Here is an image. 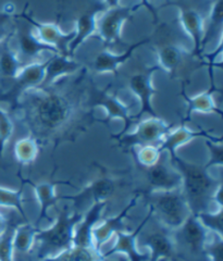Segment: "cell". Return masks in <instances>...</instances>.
Wrapping results in <instances>:
<instances>
[{"mask_svg": "<svg viewBox=\"0 0 223 261\" xmlns=\"http://www.w3.org/2000/svg\"><path fill=\"white\" fill-rule=\"evenodd\" d=\"M82 218L76 208L64 207L58 217L57 223L48 230L36 232L34 247L37 258L43 259L55 252H62L72 246L76 225Z\"/></svg>", "mask_w": 223, "mask_h": 261, "instance_id": "obj_3", "label": "cell"}, {"mask_svg": "<svg viewBox=\"0 0 223 261\" xmlns=\"http://www.w3.org/2000/svg\"><path fill=\"white\" fill-rule=\"evenodd\" d=\"M81 95L77 89L37 87L21 96L11 110L26 124L37 144L59 143L84 127L81 122Z\"/></svg>", "mask_w": 223, "mask_h": 261, "instance_id": "obj_1", "label": "cell"}, {"mask_svg": "<svg viewBox=\"0 0 223 261\" xmlns=\"http://www.w3.org/2000/svg\"><path fill=\"white\" fill-rule=\"evenodd\" d=\"M108 89L109 88L107 87L103 89V91H101V89L94 88V91L92 93V102H90V107L104 108L107 114L106 121H110L112 119H119L123 121V123H125L123 130L120 134L112 135L113 138L128 133L129 128L134 123L135 120L133 116H131L130 108L128 106L125 102H122L118 96H115L114 94H110L108 92Z\"/></svg>", "mask_w": 223, "mask_h": 261, "instance_id": "obj_11", "label": "cell"}, {"mask_svg": "<svg viewBox=\"0 0 223 261\" xmlns=\"http://www.w3.org/2000/svg\"><path fill=\"white\" fill-rule=\"evenodd\" d=\"M0 206H9L16 208L21 217L28 222L26 211L22 206V192H10L0 189Z\"/></svg>", "mask_w": 223, "mask_h": 261, "instance_id": "obj_34", "label": "cell"}, {"mask_svg": "<svg viewBox=\"0 0 223 261\" xmlns=\"http://www.w3.org/2000/svg\"><path fill=\"white\" fill-rule=\"evenodd\" d=\"M206 252L213 261H223V245L222 241H214L206 245Z\"/></svg>", "mask_w": 223, "mask_h": 261, "instance_id": "obj_38", "label": "cell"}, {"mask_svg": "<svg viewBox=\"0 0 223 261\" xmlns=\"http://www.w3.org/2000/svg\"><path fill=\"white\" fill-rule=\"evenodd\" d=\"M176 246L181 247L183 252L198 256L206 252L207 245V230L195 215H189L177 230H173Z\"/></svg>", "mask_w": 223, "mask_h": 261, "instance_id": "obj_8", "label": "cell"}, {"mask_svg": "<svg viewBox=\"0 0 223 261\" xmlns=\"http://www.w3.org/2000/svg\"><path fill=\"white\" fill-rule=\"evenodd\" d=\"M57 184L56 183H40V184H33L36 192L37 197L39 199L40 205H42V208H40V214H39V218L37 220L36 223V228L38 230V227L40 225V223L43 222V220L45 218H47V211L49 209V207L54 206L55 203L59 200V197L55 194V186Z\"/></svg>", "mask_w": 223, "mask_h": 261, "instance_id": "obj_28", "label": "cell"}, {"mask_svg": "<svg viewBox=\"0 0 223 261\" xmlns=\"http://www.w3.org/2000/svg\"><path fill=\"white\" fill-rule=\"evenodd\" d=\"M8 221H9V220H7L6 218H4L2 215H0V235L5 232L6 227L8 225Z\"/></svg>", "mask_w": 223, "mask_h": 261, "instance_id": "obj_41", "label": "cell"}, {"mask_svg": "<svg viewBox=\"0 0 223 261\" xmlns=\"http://www.w3.org/2000/svg\"><path fill=\"white\" fill-rule=\"evenodd\" d=\"M18 46L19 56L27 60L37 59L43 53L58 54L54 47L46 45L37 37L34 29L28 22L24 25H20L18 30Z\"/></svg>", "mask_w": 223, "mask_h": 261, "instance_id": "obj_18", "label": "cell"}, {"mask_svg": "<svg viewBox=\"0 0 223 261\" xmlns=\"http://www.w3.org/2000/svg\"><path fill=\"white\" fill-rule=\"evenodd\" d=\"M171 130V126L162 119L150 118L138 122L134 132L126 133L119 137H113L123 147L159 146L164 136Z\"/></svg>", "mask_w": 223, "mask_h": 261, "instance_id": "obj_6", "label": "cell"}, {"mask_svg": "<svg viewBox=\"0 0 223 261\" xmlns=\"http://www.w3.org/2000/svg\"><path fill=\"white\" fill-rule=\"evenodd\" d=\"M138 196H139V194H137L136 197L131 200V202L129 203V206L127 208L123 209L122 212L118 217L108 219L102 226L93 228L92 236H93L94 240H95V244L96 245H95L94 247H95L96 250L101 251L99 249H101L102 245L104 243H106L107 241H108L110 239V236L113 233H117V232L122 230V228H123V221H125V219L127 218L128 212L136 205Z\"/></svg>", "mask_w": 223, "mask_h": 261, "instance_id": "obj_24", "label": "cell"}, {"mask_svg": "<svg viewBox=\"0 0 223 261\" xmlns=\"http://www.w3.org/2000/svg\"><path fill=\"white\" fill-rule=\"evenodd\" d=\"M19 16L22 20L31 24L33 29H34L37 37L42 40L43 43L54 47L58 51V54L69 56V45L74 38L76 32L72 31L69 33H64L57 24L39 22L33 18V16H31L26 10L20 13Z\"/></svg>", "mask_w": 223, "mask_h": 261, "instance_id": "obj_10", "label": "cell"}, {"mask_svg": "<svg viewBox=\"0 0 223 261\" xmlns=\"http://www.w3.org/2000/svg\"><path fill=\"white\" fill-rule=\"evenodd\" d=\"M120 0H104V3L107 8H113L119 6Z\"/></svg>", "mask_w": 223, "mask_h": 261, "instance_id": "obj_42", "label": "cell"}, {"mask_svg": "<svg viewBox=\"0 0 223 261\" xmlns=\"http://www.w3.org/2000/svg\"><path fill=\"white\" fill-rule=\"evenodd\" d=\"M197 218L201 220V222L205 227H208L213 232H216L220 238L223 234V226H222V217L223 212L222 208H220L218 214H208V212H202V214L196 215Z\"/></svg>", "mask_w": 223, "mask_h": 261, "instance_id": "obj_36", "label": "cell"}, {"mask_svg": "<svg viewBox=\"0 0 223 261\" xmlns=\"http://www.w3.org/2000/svg\"><path fill=\"white\" fill-rule=\"evenodd\" d=\"M13 128V122L9 114L0 109V159L3 158L6 144L12 136Z\"/></svg>", "mask_w": 223, "mask_h": 261, "instance_id": "obj_35", "label": "cell"}, {"mask_svg": "<svg viewBox=\"0 0 223 261\" xmlns=\"http://www.w3.org/2000/svg\"><path fill=\"white\" fill-rule=\"evenodd\" d=\"M161 153L158 146H142L135 152L136 163L139 167H151L159 160Z\"/></svg>", "mask_w": 223, "mask_h": 261, "instance_id": "obj_33", "label": "cell"}, {"mask_svg": "<svg viewBox=\"0 0 223 261\" xmlns=\"http://www.w3.org/2000/svg\"><path fill=\"white\" fill-rule=\"evenodd\" d=\"M150 42V38H145L139 40L137 43L131 44L126 51L121 54H114L108 50H103L98 54L94 61V70L99 74H105V73H113L117 74L118 69L122 64L128 62L131 57L133 56L134 51L137 50L139 47Z\"/></svg>", "mask_w": 223, "mask_h": 261, "instance_id": "obj_19", "label": "cell"}, {"mask_svg": "<svg viewBox=\"0 0 223 261\" xmlns=\"http://www.w3.org/2000/svg\"><path fill=\"white\" fill-rule=\"evenodd\" d=\"M209 151H210V160L206 165V168L209 169L211 166H221L223 159H222V143H214L209 140H206Z\"/></svg>", "mask_w": 223, "mask_h": 261, "instance_id": "obj_37", "label": "cell"}, {"mask_svg": "<svg viewBox=\"0 0 223 261\" xmlns=\"http://www.w3.org/2000/svg\"><path fill=\"white\" fill-rule=\"evenodd\" d=\"M13 152L20 165H30L38 156L39 145L33 137L21 138L15 142Z\"/></svg>", "mask_w": 223, "mask_h": 261, "instance_id": "obj_29", "label": "cell"}, {"mask_svg": "<svg viewBox=\"0 0 223 261\" xmlns=\"http://www.w3.org/2000/svg\"><path fill=\"white\" fill-rule=\"evenodd\" d=\"M209 73V79H210V86L206 92H203L202 94H198L194 97H189L186 94L185 91V85H182V96L185 99L186 102V113H185V119L183 121V123H185V121L189 120L192 114L194 112H201V113H214L218 114L219 117L222 116V111L218 107V105L214 100V93L218 92L219 89L214 84V70L213 69H208Z\"/></svg>", "mask_w": 223, "mask_h": 261, "instance_id": "obj_13", "label": "cell"}, {"mask_svg": "<svg viewBox=\"0 0 223 261\" xmlns=\"http://www.w3.org/2000/svg\"><path fill=\"white\" fill-rule=\"evenodd\" d=\"M153 217V210L151 209L150 212H148L147 217L145 218V220H143L142 223H140L136 230L131 233V234H126L122 233L121 231L117 232L118 233V242L117 244L114 245V247L112 249H110L107 254L103 255V257H108L111 256L113 254H118V252H126V254L129 256L131 261H145L147 260V256L146 255H142L136 250L135 247V241L136 238L139 235V233L142 232L143 227L148 223V221L152 219Z\"/></svg>", "mask_w": 223, "mask_h": 261, "instance_id": "obj_22", "label": "cell"}, {"mask_svg": "<svg viewBox=\"0 0 223 261\" xmlns=\"http://www.w3.org/2000/svg\"><path fill=\"white\" fill-rule=\"evenodd\" d=\"M188 53L185 49L177 44H166L161 46L157 56H158V67L160 70L166 71L170 75H175V73L180 68L182 61L184 60L185 55Z\"/></svg>", "mask_w": 223, "mask_h": 261, "instance_id": "obj_25", "label": "cell"}, {"mask_svg": "<svg viewBox=\"0 0 223 261\" xmlns=\"http://www.w3.org/2000/svg\"><path fill=\"white\" fill-rule=\"evenodd\" d=\"M81 68L82 64L69 56H63L60 54L53 55L48 59L44 80L38 87L43 88L52 86L58 83V81L76 74Z\"/></svg>", "mask_w": 223, "mask_h": 261, "instance_id": "obj_17", "label": "cell"}, {"mask_svg": "<svg viewBox=\"0 0 223 261\" xmlns=\"http://www.w3.org/2000/svg\"><path fill=\"white\" fill-rule=\"evenodd\" d=\"M37 228L29 223H21L15 231L13 240V256L28 255L34 250V241Z\"/></svg>", "mask_w": 223, "mask_h": 261, "instance_id": "obj_27", "label": "cell"}, {"mask_svg": "<svg viewBox=\"0 0 223 261\" xmlns=\"http://www.w3.org/2000/svg\"><path fill=\"white\" fill-rule=\"evenodd\" d=\"M11 35L8 36L2 45L0 50V77L14 80L23 68L19 54L10 47L9 39Z\"/></svg>", "mask_w": 223, "mask_h": 261, "instance_id": "obj_26", "label": "cell"}, {"mask_svg": "<svg viewBox=\"0 0 223 261\" xmlns=\"http://www.w3.org/2000/svg\"><path fill=\"white\" fill-rule=\"evenodd\" d=\"M222 0H214L210 9L209 14V24L208 29L205 30V38H204V45L206 40L211 38V36L217 34V31L222 32Z\"/></svg>", "mask_w": 223, "mask_h": 261, "instance_id": "obj_32", "label": "cell"}, {"mask_svg": "<svg viewBox=\"0 0 223 261\" xmlns=\"http://www.w3.org/2000/svg\"><path fill=\"white\" fill-rule=\"evenodd\" d=\"M108 201H98L95 202V205L89 209V211L85 216L84 222L82 223L78 230L74 232L72 246L79 247H94L93 246V226L97 222L98 218L101 217L103 210L106 208Z\"/></svg>", "mask_w": 223, "mask_h": 261, "instance_id": "obj_23", "label": "cell"}, {"mask_svg": "<svg viewBox=\"0 0 223 261\" xmlns=\"http://www.w3.org/2000/svg\"><path fill=\"white\" fill-rule=\"evenodd\" d=\"M95 247L71 246L58 256L59 261H103V255Z\"/></svg>", "mask_w": 223, "mask_h": 261, "instance_id": "obj_31", "label": "cell"}, {"mask_svg": "<svg viewBox=\"0 0 223 261\" xmlns=\"http://www.w3.org/2000/svg\"><path fill=\"white\" fill-rule=\"evenodd\" d=\"M103 11L102 7H96L81 13L76 21V35L69 45V56L72 57L81 45L96 34L97 32V15Z\"/></svg>", "mask_w": 223, "mask_h": 261, "instance_id": "obj_20", "label": "cell"}, {"mask_svg": "<svg viewBox=\"0 0 223 261\" xmlns=\"http://www.w3.org/2000/svg\"><path fill=\"white\" fill-rule=\"evenodd\" d=\"M10 35L11 34H9V33H8V30H7L6 25H5V22L3 20H0V44H2L4 40L8 36H10Z\"/></svg>", "mask_w": 223, "mask_h": 261, "instance_id": "obj_40", "label": "cell"}, {"mask_svg": "<svg viewBox=\"0 0 223 261\" xmlns=\"http://www.w3.org/2000/svg\"><path fill=\"white\" fill-rule=\"evenodd\" d=\"M118 183L115 179L108 177V176H103L102 178L97 179L86 190H84L82 193H80L77 196H68V197H64L65 199H72L73 200V207L74 208H81L83 205L84 201L93 198L95 202L98 201H108L109 197L114 194L115 190H117Z\"/></svg>", "mask_w": 223, "mask_h": 261, "instance_id": "obj_21", "label": "cell"}, {"mask_svg": "<svg viewBox=\"0 0 223 261\" xmlns=\"http://www.w3.org/2000/svg\"><path fill=\"white\" fill-rule=\"evenodd\" d=\"M155 192L157 193L147 194V200L154 216L159 218L163 225L170 230H177L191 215L183 192L179 189Z\"/></svg>", "mask_w": 223, "mask_h": 261, "instance_id": "obj_4", "label": "cell"}, {"mask_svg": "<svg viewBox=\"0 0 223 261\" xmlns=\"http://www.w3.org/2000/svg\"><path fill=\"white\" fill-rule=\"evenodd\" d=\"M48 59L45 61H34L23 67L13 80V84L5 93H0V101L11 105V108L18 102L23 94L37 88L44 80Z\"/></svg>", "mask_w": 223, "mask_h": 261, "instance_id": "obj_7", "label": "cell"}, {"mask_svg": "<svg viewBox=\"0 0 223 261\" xmlns=\"http://www.w3.org/2000/svg\"><path fill=\"white\" fill-rule=\"evenodd\" d=\"M170 163L177 169L184 184V197L192 215L206 212V208L222 185L213 179L207 172L206 166H197L184 161L177 154L170 157Z\"/></svg>", "mask_w": 223, "mask_h": 261, "instance_id": "obj_2", "label": "cell"}, {"mask_svg": "<svg viewBox=\"0 0 223 261\" xmlns=\"http://www.w3.org/2000/svg\"><path fill=\"white\" fill-rule=\"evenodd\" d=\"M139 8L138 4L126 7L119 5L104 11L102 18L97 20L96 34L105 47H110L121 42L123 27L130 20L132 13Z\"/></svg>", "mask_w": 223, "mask_h": 261, "instance_id": "obj_5", "label": "cell"}, {"mask_svg": "<svg viewBox=\"0 0 223 261\" xmlns=\"http://www.w3.org/2000/svg\"><path fill=\"white\" fill-rule=\"evenodd\" d=\"M24 223L18 220H9L5 232L0 235V261H13V240L18 226Z\"/></svg>", "mask_w": 223, "mask_h": 261, "instance_id": "obj_30", "label": "cell"}, {"mask_svg": "<svg viewBox=\"0 0 223 261\" xmlns=\"http://www.w3.org/2000/svg\"><path fill=\"white\" fill-rule=\"evenodd\" d=\"M46 261H59V259H58V257H56V258H51V259H47Z\"/></svg>", "mask_w": 223, "mask_h": 261, "instance_id": "obj_43", "label": "cell"}, {"mask_svg": "<svg viewBox=\"0 0 223 261\" xmlns=\"http://www.w3.org/2000/svg\"><path fill=\"white\" fill-rule=\"evenodd\" d=\"M177 6L180 13V23L187 35L193 40V56L201 57L202 49L204 47L205 38V22L203 16L193 8L181 6L177 4H169Z\"/></svg>", "mask_w": 223, "mask_h": 261, "instance_id": "obj_15", "label": "cell"}, {"mask_svg": "<svg viewBox=\"0 0 223 261\" xmlns=\"http://www.w3.org/2000/svg\"><path fill=\"white\" fill-rule=\"evenodd\" d=\"M143 235H145L143 238L144 245L152 249L153 261L171 258L177 252L173 231L169 227L161 225L148 228Z\"/></svg>", "mask_w": 223, "mask_h": 261, "instance_id": "obj_14", "label": "cell"}, {"mask_svg": "<svg viewBox=\"0 0 223 261\" xmlns=\"http://www.w3.org/2000/svg\"><path fill=\"white\" fill-rule=\"evenodd\" d=\"M138 5L140 6V8H145V9L150 11L153 19L155 20V23L158 22V13H157V9L153 6V4L150 2V0H139Z\"/></svg>", "mask_w": 223, "mask_h": 261, "instance_id": "obj_39", "label": "cell"}, {"mask_svg": "<svg viewBox=\"0 0 223 261\" xmlns=\"http://www.w3.org/2000/svg\"><path fill=\"white\" fill-rule=\"evenodd\" d=\"M158 70H160L158 65H153V67L146 68L143 71L136 73V74L132 75L130 79V89L138 98L140 106L138 114L134 117L135 121L139 120L144 114H150L152 118H158V114L156 113L152 105L153 97L157 93L153 84V77Z\"/></svg>", "mask_w": 223, "mask_h": 261, "instance_id": "obj_9", "label": "cell"}, {"mask_svg": "<svg viewBox=\"0 0 223 261\" xmlns=\"http://www.w3.org/2000/svg\"><path fill=\"white\" fill-rule=\"evenodd\" d=\"M148 184L154 191H171L179 189L182 184V176L177 169L168 165L167 159L159 160L151 167H140Z\"/></svg>", "mask_w": 223, "mask_h": 261, "instance_id": "obj_12", "label": "cell"}, {"mask_svg": "<svg viewBox=\"0 0 223 261\" xmlns=\"http://www.w3.org/2000/svg\"><path fill=\"white\" fill-rule=\"evenodd\" d=\"M198 137H204L205 140H209L214 143H222L221 137H216L211 135L208 130L201 129V130H192L187 128L184 124H182L177 129H171L170 132L164 136L162 143L158 146V150L160 153L168 152L170 157L176 156V151L180 146L184 145L193 140H196Z\"/></svg>", "mask_w": 223, "mask_h": 261, "instance_id": "obj_16", "label": "cell"}]
</instances>
